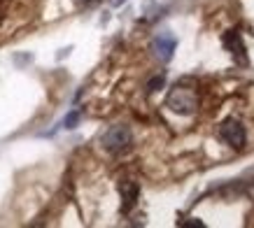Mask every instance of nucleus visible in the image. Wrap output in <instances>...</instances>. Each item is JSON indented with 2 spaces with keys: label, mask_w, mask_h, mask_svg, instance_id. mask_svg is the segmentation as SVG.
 <instances>
[{
  "label": "nucleus",
  "mask_w": 254,
  "mask_h": 228,
  "mask_svg": "<svg viewBox=\"0 0 254 228\" xmlns=\"http://www.w3.org/2000/svg\"><path fill=\"white\" fill-rule=\"evenodd\" d=\"M166 105L173 110L175 114H193L198 110V98H196V93L191 89H187V86H175V89H170L168 98H166Z\"/></svg>",
  "instance_id": "1"
},
{
  "label": "nucleus",
  "mask_w": 254,
  "mask_h": 228,
  "mask_svg": "<svg viewBox=\"0 0 254 228\" xmlns=\"http://www.w3.org/2000/svg\"><path fill=\"white\" fill-rule=\"evenodd\" d=\"M112 2V7H122L124 2H128V0H110Z\"/></svg>",
  "instance_id": "10"
},
{
  "label": "nucleus",
  "mask_w": 254,
  "mask_h": 228,
  "mask_svg": "<svg viewBox=\"0 0 254 228\" xmlns=\"http://www.w3.org/2000/svg\"><path fill=\"white\" fill-rule=\"evenodd\" d=\"M182 226H185V228H203V221H198V219H196V221H187V224H182Z\"/></svg>",
  "instance_id": "9"
},
{
  "label": "nucleus",
  "mask_w": 254,
  "mask_h": 228,
  "mask_svg": "<svg viewBox=\"0 0 254 228\" xmlns=\"http://www.w3.org/2000/svg\"><path fill=\"white\" fill-rule=\"evenodd\" d=\"M138 184L133 182V179H124L119 182V196H122V210L124 212H131L133 205H135V200H138Z\"/></svg>",
  "instance_id": "6"
},
{
  "label": "nucleus",
  "mask_w": 254,
  "mask_h": 228,
  "mask_svg": "<svg viewBox=\"0 0 254 228\" xmlns=\"http://www.w3.org/2000/svg\"><path fill=\"white\" fill-rule=\"evenodd\" d=\"M77 121H79V112H70L63 123H65V128H75V123Z\"/></svg>",
  "instance_id": "8"
},
{
  "label": "nucleus",
  "mask_w": 254,
  "mask_h": 228,
  "mask_svg": "<svg viewBox=\"0 0 254 228\" xmlns=\"http://www.w3.org/2000/svg\"><path fill=\"white\" fill-rule=\"evenodd\" d=\"M175 47H177V40L173 38L170 33H161V35H156V38L152 40V54H154L161 63H168L170 58H173Z\"/></svg>",
  "instance_id": "5"
},
{
  "label": "nucleus",
  "mask_w": 254,
  "mask_h": 228,
  "mask_svg": "<svg viewBox=\"0 0 254 228\" xmlns=\"http://www.w3.org/2000/svg\"><path fill=\"white\" fill-rule=\"evenodd\" d=\"M131 142H133L131 128H128V126H124V123H117V126L108 128V130H105V135H103V140H100L103 149H105V152H110V154L126 152V149L131 147Z\"/></svg>",
  "instance_id": "2"
},
{
  "label": "nucleus",
  "mask_w": 254,
  "mask_h": 228,
  "mask_svg": "<svg viewBox=\"0 0 254 228\" xmlns=\"http://www.w3.org/2000/svg\"><path fill=\"white\" fill-rule=\"evenodd\" d=\"M219 137H222L229 147H233V149H243L245 142H247L245 128H243L240 121H236V119H226V121L222 123V128H219Z\"/></svg>",
  "instance_id": "3"
},
{
  "label": "nucleus",
  "mask_w": 254,
  "mask_h": 228,
  "mask_svg": "<svg viewBox=\"0 0 254 228\" xmlns=\"http://www.w3.org/2000/svg\"><path fill=\"white\" fill-rule=\"evenodd\" d=\"M163 82H166V79H163V75L154 77V79H152V82L147 84V91H149V93H154V91H159V89H161V86H163Z\"/></svg>",
  "instance_id": "7"
},
{
  "label": "nucleus",
  "mask_w": 254,
  "mask_h": 228,
  "mask_svg": "<svg viewBox=\"0 0 254 228\" xmlns=\"http://www.w3.org/2000/svg\"><path fill=\"white\" fill-rule=\"evenodd\" d=\"M222 45L224 49L233 56V61L240 63V65H247V49H245V42L240 38L238 31H226L222 38Z\"/></svg>",
  "instance_id": "4"
}]
</instances>
